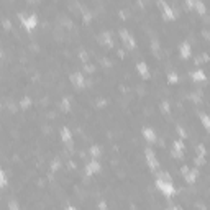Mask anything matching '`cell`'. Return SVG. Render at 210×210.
<instances>
[{
    "mask_svg": "<svg viewBox=\"0 0 210 210\" xmlns=\"http://www.w3.org/2000/svg\"><path fill=\"white\" fill-rule=\"evenodd\" d=\"M156 185H158V189H159L164 195H168V197H171V195H173V194L176 192V189H174V185H173V181H168V179H161V177H158Z\"/></svg>",
    "mask_w": 210,
    "mask_h": 210,
    "instance_id": "cell-1",
    "label": "cell"
},
{
    "mask_svg": "<svg viewBox=\"0 0 210 210\" xmlns=\"http://www.w3.org/2000/svg\"><path fill=\"white\" fill-rule=\"evenodd\" d=\"M20 20L21 23L25 25L28 30H33V28L36 26V23H38V17H36V13H30V15H25V13H20Z\"/></svg>",
    "mask_w": 210,
    "mask_h": 210,
    "instance_id": "cell-2",
    "label": "cell"
},
{
    "mask_svg": "<svg viewBox=\"0 0 210 210\" xmlns=\"http://www.w3.org/2000/svg\"><path fill=\"white\" fill-rule=\"evenodd\" d=\"M145 154H146V161H148V164H150V168H151V169H158L159 163H158V158H156V154H154V151L150 150V148H146V150H145Z\"/></svg>",
    "mask_w": 210,
    "mask_h": 210,
    "instance_id": "cell-3",
    "label": "cell"
},
{
    "mask_svg": "<svg viewBox=\"0 0 210 210\" xmlns=\"http://www.w3.org/2000/svg\"><path fill=\"white\" fill-rule=\"evenodd\" d=\"M120 36H122V40H123V43L128 46V48H135L136 46V43H135V38H133L130 33H128V30H120Z\"/></svg>",
    "mask_w": 210,
    "mask_h": 210,
    "instance_id": "cell-4",
    "label": "cell"
},
{
    "mask_svg": "<svg viewBox=\"0 0 210 210\" xmlns=\"http://www.w3.org/2000/svg\"><path fill=\"white\" fill-rule=\"evenodd\" d=\"M71 82H72L76 87H84L85 85V77L82 76V72H74V74H71Z\"/></svg>",
    "mask_w": 210,
    "mask_h": 210,
    "instance_id": "cell-5",
    "label": "cell"
},
{
    "mask_svg": "<svg viewBox=\"0 0 210 210\" xmlns=\"http://www.w3.org/2000/svg\"><path fill=\"white\" fill-rule=\"evenodd\" d=\"M99 171H100V163L97 159L89 161L87 166H85V173H87V174H94V173H99Z\"/></svg>",
    "mask_w": 210,
    "mask_h": 210,
    "instance_id": "cell-6",
    "label": "cell"
},
{
    "mask_svg": "<svg viewBox=\"0 0 210 210\" xmlns=\"http://www.w3.org/2000/svg\"><path fill=\"white\" fill-rule=\"evenodd\" d=\"M61 138H63V141L68 146H72V135H71V131L68 128H63V130H61Z\"/></svg>",
    "mask_w": 210,
    "mask_h": 210,
    "instance_id": "cell-7",
    "label": "cell"
},
{
    "mask_svg": "<svg viewBox=\"0 0 210 210\" xmlns=\"http://www.w3.org/2000/svg\"><path fill=\"white\" fill-rule=\"evenodd\" d=\"M159 5L163 7V10H164V17H166V18H174V17H176V12H174L173 8H171L166 2H159Z\"/></svg>",
    "mask_w": 210,
    "mask_h": 210,
    "instance_id": "cell-8",
    "label": "cell"
},
{
    "mask_svg": "<svg viewBox=\"0 0 210 210\" xmlns=\"http://www.w3.org/2000/svg\"><path fill=\"white\" fill-rule=\"evenodd\" d=\"M136 69H138V72L141 74V77H145V79L150 77V69H148V66L145 63H138L136 64Z\"/></svg>",
    "mask_w": 210,
    "mask_h": 210,
    "instance_id": "cell-9",
    "label": "cell"
},
{
    "mask_svg": "<svg viewBox=\"0 0 210 210\" xmlns=\"http://www.w3.org/2000/svg\"><path fill=\"white\" fill-rule=\"evenodd\" d=\"M143 136L146 138L148 141H156V133L151 130V128H143Z\"/></svg>",
    "mask_w": 210,
    "mask_h": 210,
    "instance_id": "cell-10",
    "label": "cell"
},
{
    "mask_svg": "<svg viewBox=\"0 0 210 210\" xmlns=\"http://www.w3.org/2000/svg\"><path fill=\"white\" fill-rule=\"evenodd\" d=\"M197 174H199V171H197V169H189L187 173L184 174V176H185V181H187L189 184H192L194 181H195V177H197Z\"/></svg>",
    "mask_w": 210,
    "mask_h": 210,
    "instance_id": "cell-11",
    "label": "cell"
},
{
    "mask_svg": "<svg viewBox=\"0 0 210 210\" xmlns=\"http://www.w3.org/2000/svg\"><path fill=\"white\" fill-rule=\"evenodd\" d=\"M181 56H182V58H189L190 56V45L187 41H184L182 45H181Z\"/></svg>",
    "mask_w": 210,
    "mask_h": 210,
    "instance_id": "cell-12",
    "label": "cell"
},
{
    "mask_svg": "<svg viewBox=\"0 0 210 210\" xmlns=\"http://www.w3.org/2000/svg\"><path fill=\"white\" fill-rule=\"evenodd\" d=\"M102 41H103L107 46H113L112 35H110V33H108V31H103V33H102Z\"/></svg>",
    "mask_w": 210,
    "mask_h": 210,
    "instance_id": "cell-13",
    "label": "cell"
},
{
    "mask_svg": "<svg viewBox=\"0 0 210 210\" xmlns=\"http://www.w3.org/2000/svg\"><path fill=\"white\" fill-rule=\"evenodd\" d=\"M89 153H90V156L95 159V158L100 156V148H99L97 145H92V146H90V150H89Z\"/></svg>",
    "mask_w": 210,
    "mask_h": 210,
    "instance_id": "cell-14",
    "label": "cell"
},
{
    "mask_svg": "<svg viewBox=\"0 0 210 210\" xmlns=\"http://www.w3.org/2000/svg\"><path fill=\"white\" fill-rule=\"evenodd\" d=\"M192 7L195 8V10H199V13H205V5H204L202 2H200V0L194 2V3H192Z\"/></svg>",
    "mask_w": 210,
    "mask_h": 210,
    "instance_id": "cell-15",
    "label": "cell"
},
{
    "mask_svg": "<svg viewBox=\"0 0 210 210\" xmlns=\"http://www.w3.org/2000/svg\"><path fill=\"white\" fill-rule=\"evenodd\" d=\"M192 77H194L195 80H205V74H204V71L197 69L195 72H192Z\"/></svg>",
    "mask_w": 210,
    "mask_h": 210,
    "instance_id": "cell-16",
    "label": "cell"
},
{
    "mask_svg": "<svg viewBox=\"0 0 210 210\" xmlns=\"http://www.w3.org/2000/svg\"><path fill=\"white\" fill-rule=\"evenodd\" d=\"M5 185H7V174L5 171L0 169V187H5Z\"/></svg>",
    "mask_w": 210,
    "mask_h": 210,
    "instance_id": "cell-17",
    "label": "cell"
},
{
    "mask_svg": "<svg viewBox=\"0 0 210 210\" xmlns=\"http://www.w3.org/2000/svg\"><path fill=\"white\" fill-rule=\"evenodd\" d=\"M174 151H179V153H182V150H184V145H182V141L181 140H176L174 141V148H173Z\"/></svg>",
    "mask_w": 210,
    "mask_h": 210,
    "instance_id": "cell-18",
    "label": "cell"
},
{
    "mask_svg": "<svg viewBox=\"0 0 210 210\" xmlns=\"http://www.w3.org/2000/svg\"><path fill=\"white\" fill-rule=\"evenodd\" d=\"M200 120H202V123H204V126H205V128H208V126H210V123H208V117L205 115V113H202V115H200Z\"/></svg>",
    "mask_w": 210,
    "mask_h": 210,
    "instance_id": "cell-19",
    "label": "cell"
},
{
    "mask_svg": "<svg viewBox=\"0 0 210 210\" xmlns=\"http://www.w3.org/2000/svg\"><path fill=\"white\" fill-rule=\"evenodd\" d=\"M8 208L10 210H20L18 208V204L15 202V200H10V202H8Z\"/></svg>",
    "mask_w": 210,
    "mask_h": 210,
    "instance_id": "cell-20",
    "label": "cell"
},
{
    "mask_svg": "<svg viewBox=\"0 0 210 210\" xmlns=\"http://www.w3.org/2000/svg\"><path fill=\"white\" fill-rule=\"evenodd\" d=\"M59 166H61V161H59V159H54V161L51 163V168H52V171H56V169L59 168Z\"/></svg>",
    "mask_w": 210,
    "mask_h": 210,
    "instance_id": "cell-21",
    "label": "cell"
},
{
    "mask_svg": "<svg viewBox=\"0 0 210 210\" xmlns=\"http://www.w3.org/2000/svg\"><path fill=\"white\" fill-rule=\"evenodd\" d=\"M30 102H31V100H30V99H28V97H25V99H23V100H21V103H20V105H21V108H26V107H28V105H30Z\"/></svg>",
    "mask_w": 210,
    "mask_h": 210,
    "instance_id": "cell-22",
    "label": "cell"
},
{
    "mask_svg": "<svg viewBox=\"0 0 210 210\" xmlns=\"http://www.w3.org/2000/svg\"><path fill=\"white\" fill-rule=\"evenodd\" d=\"M71 105H69V99H63V110H69Z\"/></svg>",
    "mask_w": 210,
    "mask_h": 210,
    "instance_id": "cell-23",
    "label": "cell"
},
{
    "mask_svg": "<svg viewBox=\"0 0 210 210\" xmlns=\"http://www.w3.org/2000/svg\"><path fill=\"white\" fill-rule=\"evenodd\" d=\"M161 110H163L164 113H168L169 112V103L168 102H163V103H161Z\"/></svg>",
    "mask_w": 210,
    "mask_h": 210,
    "instance_id": "cell-24",
    "label": "cell"
},
{
    "mask_svg": "<svg viewBox=\"0 0 210 210\" xmlns=\"http://www.w3.org/2000/svg\"><path fill=\"white\" fill-rule=\"evenodd\" d=\"M197 150H199V156H205V148H204L202 145H199Z\"/></svg>",
    "mask_w": 210,
    "mask_h": 210,
    "instance_id": "cell-25",
    "label": "cell"
},
{
    "mask_svg": "<svg viewBox=\"0 0 210 210\" xmlns=\"http://www.w3.org/2000/svg\"><path fill=\"white\" fill-rule=\"evenodd\" d=\"M169 80H171V82H177V76H176L174 72H171L169 74Z\"/></svg>",
    "mask_w": 210,
    "mask_h": 210,
    "instance_id": "cell-26",
    "label": "cell"
},
{
    "mask_svg": "<svg viewBox=\"0 0 210 210\" xmlns=\"http://www.w3.org/2000/svg\"><path fill=\"white\" fill-rule=\"evenodd\" d=\"M195 164H204V156H197V158H195Z\"/></svg>",
    "mask_w": 210,
    "mask_h": 210,
    "instance_id": "cell-27",
    "label": "cell"
},
{
    "mask_svg": "<svg viewBox=\"0 0 210 210\" xmlns=\"http://www.w3.org/2000/svg\"><path fill=\"white\" fill-rule=\"evenodd\" d=\"M99 208L100 210H107V205H105L103 200H100V202H99Z\"/></svg>",
    "mask_w": 210,
    "mask_h": 210,
    "instance_id": "cell-28",
    "label": "cell"
},
{
    "mask_svg": "<svg viewBox=\"0 0 210 210\" xmlns=\"http://www.w3.org/2000/svg\"><path fill=\"white\" fill-rule=\"evenodd\" d=\"M3 26H5L7 30H8V28L12 26V23H10V20H7V18H5V20H3Z\"/></svg>",
    "mask_w": 210,
    "mask_h": 210,
    "instance_id": "cell-29",
    "label": "cell"
},
{
    "mask_svg": "<svg viewBox=\"0 0 210 210\" xmlns=\"http://www.w3.org/2000/svg\"><path fill=\"white\" fill-rule=\"evenodd\" d=\"M85 71H87V72H92L94 71V66H90V64H85V68H84Z\"/></svg>",
    "mask_w": 210,
    "mask_h": 210,
    "instance_id": "cell-30",
    "label": "cell"
},
{
    "mask_svg": "<svg viewBox=\"0 0 210 210\" xmlns=\"http://www.w3.org/2000/svg\"><path fill=\"white\" fill-rule=\"evenodd\" d=\"M177 131H179V135H181V136H185V131H184L181 126H177Z\"/></svg>",
    "mask_w": 210,
    "mask_h": 210,
    "instance_id": "cell-31",
    "label": "cell"
},
{
    "mask_svg": "<svg viewBox=\"0 0 210 210\" xmlns=\"http://www.w3.org/2000/svg\"><path fill=\"white\" fill-rule=\"evenodd\" d=\"M80 59H82V61H85V59H87V54H85V52L82 51V52H80Z\"/></svg>",
    "mask_w": 210,
    "mask_h": 210,
    "instance_id": "cell-32",
    "label": "cell"
},
{
    "mask_svg": "<svg viewBox=\"0 0 210 210\" xmlns=\"http://www.w3.org/2000/svg\"><path fill=\"white\" fill-rule=\"evenodd\" d=\"M171 210H181V208H177V207H174V208H171Z\"/></svg>",
    "mask_w": 210,
    "mask_h": 210,
    "instance_id": "cell-33",
    "label": "cell"
},
{
    "mask_svg": "<svg viewBox=\"0 0 210 210\" xmlns=\"http://www.w3.org/2000/svg\"><path fill=\"white\" fill-rule=\"evenodd\" d=\"M68 210H76V208H74V207H69V208H68Z\"/></svg>",
    "mask_w": 210,
    "mask_h": 210,
    "instance_id": "cell-34",
    "label": "cell"
},
{
    "mask_svg": "<svg viewBox=\"0 0 210 210\" xmlns=\"http://www.w3.org/2000/svg\"><path fill=\"white\" fill-rule=\"evenodd\" d=\"M169 210H171V208H169Z\"/></svg>",
    "mask_w": 210,
    "mask_h": 210,
    "instance_id": "cell-35",
    "label": "cell"
}]
</instances>
